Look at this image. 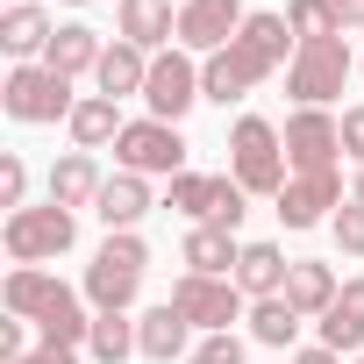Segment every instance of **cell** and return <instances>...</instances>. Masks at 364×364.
<instances>
[{"instance_id": "cell-40", "label": "cell", "mask_w": 364, "mask_h": 364, "mask_svg": "<svg viewBox=\"0 0 364 364\" xmlns=\"http://www.w3.org/2000/svg\"><path fill=\"white\" fill-rule=\"evenodd\" d=\"M350 200H357V208H364V164H357V171H350Z\"/></svg>"}, {"instance_id": "cell-39", "label": "cell", "mask_w": 364, "mask_h": 364, "mask_svg": "<svg viewBox=\"0 0 364 364\" xmlns=\"http://www.w3.org/2000/svg\"><path fill=\"white\" fill-rule=\"evenodd\" d=\"M293 364H343V357H336V350H328V343H314V350H300V357H293Z\"/></svg>"}, {"instance_id": "cell-5", "label": "cell", "mask_w": 364, "mask_h": 364, "mask_svg": "<svg viewBox=\"0 0 364 364\" xmlns=\"http://www.w3.org/2000/svg\"><path fill=\"white\" fill-rule=\"evenodd\" d=\"M114 164L136 171V178H178V171H186V136H178L171 122H157V114H143V122L122 129Z\"/></svg>"}, {"instance_id": "cell-9", "label": "cell", "mask_w": 364, "mask_h": 364, "mask_svg": "<svg viewBox=\"0 0 364 364\" xmlns=\"http://www.w3.org/2000/svg\"><path fill=\"white\" fill-rule=\"evenodd\" d=\"M279 136H286V164L293 171H336V157H343V122L328 107H293Z\"/></svg>"}, {"instance_id": "cell-37", "label": "cell", "mask_w": 364, "mask_h": 364, "mask_svg": "<svg viewBox=\"0 0 364 364\" xmlns=\"http://www.w3.org/2000/svg\"><path fill=\"white\" fill-rule=\"evenodd\" d=\"M22 364H79V350H58V343H43V350H29Z\"/></svg>"}, {"instance_id": "cell-12", "label": "cell", "mask_w": 364, "mask_h": 364, "mask_svg": "<svg viewBox=\"0 0 364 364\" xmlns=\"http://www.w3.org/2000/svg\"><path fill=\"white\" fill-rule=\"evenodd\" d=\"M343 200H350V193H343L336 171H293L286 193H279V222H286V229H314V222H336Z\"/></svg>"}, {"instance_id": "cell-14", "label": "cell", "mask_w": 364, "mask_h": 364, "mask_svg": "<svg viewBox=\"0 0 364 364\" xmlns=\"http://www.w3.org/2000/svg\"><path fill=\"white\" fill-rule=\"evenodd\" d=\"M114 22H122V43H136L143 58H157L164 43H178V8H171V0H122Z\"/></svg>"}, {"instance_id": "cell-33", "label": "cell", "mask_w": 364, "mask_h": 364, "mask_svg": "<svg viewBox=\"0 0 364 364\" xmlns=\"http://www.w3.org/2000/svg\"><path fill=\"white\" fill-rule=\"evenodd\" d=\"M328 229H336V243H343V250H350V257H364V208H357V200H343V208H336V222H328Z\"/></svg>"}, {"instance_id": "cell-3", "label": "cell", "mask_w": 364, "mask_h": 364, "mask_svg": "<svg viewBox=\"0 0 364 364\" xmlns=\"http://www.w3.org/2000/svg\"><path fill=\"white\" fill-rule=\"evenodd\" d=\"M0 107H8L15 122H72V107H79V93H72V79H58L50 65H15L8 72V86H0Z\"/></svg>"}, {"instance_id": "cell-19", "label": "cell", "mask_w": 364, "mask_h": 364, "mask_svg": "<svg viewBox=\"0 0 364 364\" xmlns=\"http://www.w3.org/2000/svg\"><path fill=\"white\" fill-rule=\"evenodd\" d=\"M150 208H157V200H150V178H136V171H114L107 186H100V200H93V215L107 222V236H114V229H136Z\"/></svg>"}, {"instance_id": "cell-21", "label": "cell", "mask_w": 364, "mask_h": 364, "mask_svg": "<svg viewBox=\"0 0 364 364\" xmlns=\"http://www.w3.org/2000/svg\"><path fill=\"white\" fill-rule=\"evenodd\" d=\"M72 150H107V143H122V100H107V93H86L79 107H72Z\"/></svg>"}, {"instance_id": "cell-11", "label": "cell", "mask_w": 364, "mask_h": 364, "mask_svg": "<svg viewBox=\"0 0 364 364\" xmlns=\"http://www.w3.org/2000/svg\"><path fill=\"white\" fill-rule=\"evenodd\" d=\"M243 0H178V50H193V58H215L236 43L243 29Z\"/></svg>"}, {"instance_id": "cell-43", "label": "cell", "mask_w": 364, "mask_h": 364, "mask_svg": "<svg viewBox=\"0 0 364 364\" xmlns=\"http://www.w3.org/2000/svg\"><path fill=\"white\" fill-rule=\"evenodd\" d=\"M357 364H364V357H357Z\"/></svg>"}, {"instance_id": "cell-32", "label": "cell", "mask_w": 364, "mask_h": 364, "mask_svg": "<svg viewBox=\"0 0 364 364\" xmlns=\"http://www.w3.org/2000/svg\"><path fill=\"white\" fill-rule=\"evenodd\" d=\"M0 208H29V171H22V157H0Z\"/></svg>"}, {"instance_id": "cell-35", "label": "cell", "mask_w": 364, "mask_h": 364, "mask_svg": "<svg viewBox=\"0 0 364 364\" xmlns=\"http://www.w3.org/2000/svg\"><path fill=\"white\" fill-rule=\"evenodd\" d=\"M0 357H8V364L29 357V321H0Z\"/></svg>"}, {"instance_id": "cell-8", "label": "cell", "mask_w": 364, "mask_h": 364, "mask_svg": "<svg viewBox=\"0 0 364 364\" xmlns=\"http://www.w3.org/2000/svg\"><path fill=\"white\" fill-rule=\"evenodd\" d=\"M143 100H150V114L171 122V129L186 122L193 100H200V65H193V50H178V43L157 50V58H150V86H143Z\"/></svg>"}, {"instance_id": "cell-31", "label": "cell", "mask_w": 364, "mask_h": 364, "mask_svg": "<svg viewBox=\"0 0 364 364\" xmlns=\"http://www.w3.org/2000/svg\"><path fill=\"white\" fill-rule=\"evenodd\" d=\"M243 215H250V193L236 186V178H229V171H222V178H215V215H208V222L236 236V229H243Z\"/></svg>"}, {"instance_id": "cell-15", "label": "cell", "mask_w": 364, "mask_h": 364, "mask_svg": "<svg viewBox=\"0 0 364 364\" xmlns=\"http://www.w3.org/2000/svg\"><path fill=\"white\" fill-rule=\"evenodd\" d=\"M100 186H107V171L93 164V150H65V157L50 164V200H58V208H72V215H79V208H93V200H100Z\"/></svg>"}, {"instance_id": "cell-13", "label": "cell", "mask_w": 364, "mask_h": 364, "mask_svg": "<svg viewBox=\"0 0 364 364\" xmlns=\"http://www.w3.org/2000/svg\"><path fill=\"white\" fill-rule=\"evenodd\" d=\"M136 357H150V364H186V357H193V321L178 314L171 300L150 307V314H136Z\"/></svg>"}, {"instance_id": "cell-25", "label": "cell", "mask_w": 364, "mask_h": 364, "mask_svg": "<svg viewBox=\"0 0 364 364\" xmlns=\"http://www.w3.org/2000/svg\"><path fill=\"white\" fill-rule=\"evenodd\" d=\"M336 293H343V286H336V272H328V264H314V257H293V272H286V300H293L307 321H321V314L336 307Z\"/></svg>"}, {"instance_id": "cell-16", "label": "cell", "mask_w": 364, "mask_h": 364, "mask_svg": "<svg viewBox=\"0 0 364 364\" xmlns=\"http://www.w3.org/2000/svg\"><path fill=\"white\" fill-rule=\"evenodd\" d=\"M65 293H72L65 279H50V272H36V264H15V272H8V293H0V300H8V314H15V321H43Z\"/></svg>"}, {"instance_id": "cell-36", "label": "cell", "mask_w": 364, "mask_h": 364, "mask_svg": "<svg viewBox=\"0 0 364 364\" xmlns=\"http://www.w3.org/2000/svg\"><path fill=\"white\" fill-rule=\"evenodd\" d=\"M343 157H350V164H364V107H350V114H343Z\"/></svg>"}, {"instance_id": "cell-2", "label": "cell", "mask_w": 364, "mask_h": 364, "mask_svg": "<svg viewBox=\"0 0 364 364\" xmlns=\"http://www.w3.org/2000/svg\"><path fill=\"white\" fill-rule=\"evenodd\" d=\"M143 272H150L143 236H136V229H114V236L93 250V264H86V300H93V314H129V300L143 293Z\"/></svg>"}, {"instance_id": "cell-7", "label": "cell", "mask_w": 364, "mask_h": 364, "mask_svg": "<svg viewBox=\"0 0 364 364\" xmlns=\"http://www.w3.org/2000/svg\"><path fill=\"white\" fill-rule=\"evenodd\" d=\"M171 307L186 314L200 336H236L229 321H243V286H236V279H208V272H178Z\"/></svg>"}, {"instance_id": "cell-34", "label": "cell", "mask_w": 364, "mask_h": 364, "mask_svg": "<svg viewBox=\"0 0 364 364\" xmlns=\"http://www.w3.org/2000/svg\"><path fill=\"white\" fill-rule=\"evenodd\" d=\"M186 364H243V343L236 336H208V343H193Z\"/></svg>"}, {"instance_id": "cell-10", "label": "cell", "mask_w": 364, "mask_h": 364, "mask_svg": "<svg viewBox=\"0 0 364 364\" xmlns=\"http://www.w3.org/2000/svg\"><path fill=\"white\" fill-rule=\"evenodd\" d=\"M229 50H236V58H243V72H250V79L264 86V79H272L279 65H293V50H300V36H293V22H286V15H272V8H257V15H250V22L236 29V43H229Z\"/></svg>"}, {"instance_id": "cell-41", "label": "cell", "mask_w": 364, "mask_h": 364, "mask_svg": "<svg viewBox=\"0 0 364 364\" xmlns=\"http://www.w3.org/2000/svg\"><path fill=\"white\" fill-rule=\"evenodd\" d=\"M65 8H93V0H65Z\"/></svg>"}, {"instance_id": "cell-1", "label": "cell", "mask_w": 364, "mask_h": 364, "mask_svg": "<svg viewBox=\"0 0 364 364\" xmlns=\"http://www.w3.org/2000/svg\"><path fill=\"white\" fill-rule=\"evenodd\" d=\"M229 178H236L243 193H264V200L286 193V178H293V164H286V136H279L264 114H243V122L229 129Z\"/></svg>"}, {"instance_id": "cell-17", "label": "cell", "mask_w": 364, "mask_h": 364, "mask_svg": "<svg viewBox=\"0 0 364 364\" xmlns=\"http://www.w3.org/2000/svg\"><path fill=\"white\" fill-rule=\"evenodd\" d=\"M321 343L336 357H364V279H343L336 307L321 314Z\"/></svg>"}, {"instance_id": "cell-22", "label": "cell", "mask_w": 364, "mask_h": 364, "mask_svg": "<svg viewBox=\"0 0 364 364\" xmlns=\"http://www.w3.org/2000/svg\"><path fill=\"white\" fill-rule=\"evenodd\" d=\"M186 272H208V279H236V257H243V243L229 236V229H215V222H193V236H186Z\"/></svg>"}, {"instance_id": "cell-24", "label": "cell", "mask_w": 364, "mask_h": 364, "mask_svg": "<svg viewBox=\"0 0 364 364\" xmlns=\"http://www.w3.org/2000/svg\"><path fill=\"white\" fill-rule=\"evenodd\" d=\"M286 257H279V243H243V257H236V286H243V300H272V293H286Z\"/></svg>"}, {"instance_id": "cell-26", "label": "cell", "mask_w": 364, "mask_h": 364, "mask_svg": "<svg viewBox=\"0 0 364 364\" xmlns=\"http://www.w3.org/2000/svg\"><path fill=\"white\" fill-rule=\"evenodd\" d=\"M300 321H307V314H300L286 293H272V300H250V336H257L264 350H293Z\"/></svg>"}, {"instance_id": "cell-23", "label": "cell", "mask_w": 364, "mask_h": 364, "mask_svg": "<svg viewBox=\"0 0 364 364\" xmlns=\"http://www.w3.org/2000/svg\"><path fill=\"white\" fill-rule=\"evenodd\" d=\"M93 86H100L107 100H129V93H143V86H150V58H143L136 43H122V36H114V43L100 50V72H93Z\"/></svg>"}, {"instance_id": "cell-27", "label": "cell", "mask_w": 364, "mask_h": 364, "mask_svg": "<svg viewBox=\"0 0 364 364\" xmlns=\"http://www.w3.org/2000/svg\"><path fill=\"white\" fill-rule=\"evenodd\" d=\"M257 79L243 72V58L236 50H215V58H200V100H215V107H229V100H243Z\"/></svg>"}, {"instance_id": "cell-42", "label": "cell", "mask_w": 364, "mask_h": 364, "mask_svg": "<svg viewBox=\"0 0 364 364\" xmlns=\"http://www.w3.org/2000/svg\"><path fill=\"white\" fill-rule=\"evenodd\" d=\"M15 8H22V0H15Z\"/></svg>"}, {"instance_id": "cell-4", "label": "cell", "mask_w": 364, "mask_h": 364, "mask_svg": "<svg viewBox=\"0 0 364 364\" xmlns=\"http://www.w3.org/2000/svg\"><path fill=\"white\" fill-rule=\"evenodd\" d=\"M350 43L343 36H321V43H300L293 50V65H286V93L300 100V107H328L336 93H343V79H350Z\"/></svg>"}, {"instance_id": "cell-29", "label": "cell", "mask_w": 364, "mask_h": 364, "mask_svg": "<svg viewBox=\"0 0 364 364\" xmlns=\"http://www.w3.org/2000/svg\"><path fill=\"white\" fill-rule=\"evenodd\" d=\"M286 22L300 43H321V36H343V15H336V0H286Z\"/></svg>"}, {"instance_id": "cell-38", "label": "cell", "mask_w": 364, "mask_h": 364, "mask_svg": "<svg viewBox=\"0 0 364 364\" xmlns=\"http://www.w3.org/2000/svg\"><path fill=\"white\" fill-rule=\"evenodd\" d=\"M336 15H343V29H364V0H336Z\"/></svg>"}, {"instance_id": "cell-20", "label": "cell", "mask_w": 364, "mask_h": 364, "mask_svg": "<svg viewBox=\"0 0 364 364\" xmlns=\"http://www.w3.org/2000/svg\"><path fill=\"white\" fill-rule=\"evenodd\" d=\"M100 29H86V22H65L58 36H50V50H43V65L58 72V79H86V72H100Z\"/></svg>"}, {"instance_id": "cell-6", "label": "cell", "mask_w": 364, "mask_h": 364, "mask_svg": "<svg viewBox=\"0 0 364 364\" xmlns=\"http://www.w3.org/2000/svg\"><path fill=\"white\" fill-rule=\"evenodd\" d=\"M72 236H79V215L58 208V200H43V208H15V215H8V257H15V264L65 257Z\"/></svg>"}, {"instance_id": "cell-28", "label": "cell", "mask_w": 364, "mask_h": 364, "mask_svg": "<svg viewBox=\"0 0 364 364\" xmlns=\"http://www.w3.org/2000/svg\"><path fill=\"white\" fill-rule=\"evenodd\" d=\"M86 357H93V364H129V357H136V321H129V314H93Z\"/></svg>"}, {"instance_id": "cell-30", "label": "cell", "mask_w": 364, "mask_h": 364, "mask_svg": "<svg viewBox=\"0 0 364 364\" xmlns=\"http://www.w3.org/2000/svg\"><path fill=\"white\" fill-rule=\"evenodd\" d=\"M164 208H171V215H186V222H208V215H215V178L178 171V178H171V193H164Z\"/></svg>"}, {"instance_id": "cell-18", "label": "cell", "mask_w": 364, "mask_h": 364, "mask_svg": "<svg viewBox=\"0 0 364 364\" xmlns=\"http://www.w3.org/2000/svg\"><path fill=\"white\" fill-rule=\"evenodd\" d=\"M50 36H58V22L36 8V0H22V8H8V15H0V50H8L15 65L43 58V50H50Z\"/></svg>"}]
</instances>
